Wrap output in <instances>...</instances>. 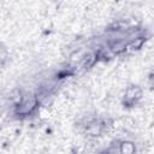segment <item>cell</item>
<instances>
[{
  "label": "cell",
  "mask_w": 154,
  "mask_h": 154,
  "mask_svg": "<svg viewBox=\"0 0 154 154\" xmlns=\"http://www.w3.org/2000/svg\"><path fill=\"white\" fill-rule=\"evenodd\" d=\"M100 154H111L109 152H102V153H100Z\"/></svg>",
  "instance_id": "cell-4"
},
{
  "label": "cell",
  "mask_w": 154,
  "mask_h": 154,
  "mask_svg": "<svg viewBox=\"0 0 154 154\" xmlns=\"http://www.w3.org/2000/svg\"><path fill=\"white\" fill-rule=\"evenodd\" d=\"M85 131L91 136H99L102 131V123H100L97 120H91L85 126Z\"/></svg>",
  "instance_id": "cell-2"
},
{
  "label": "cell",
  "mask_w": 154,
  "mask_h": 154,
  "mask_svg": "<svg viewBox=\"0 0 154 154\" xmlns=\"http://www.w3.org/2000/svg\"><path fill=\"white\" fill-rule=\"evenodd\" d=\"M119 150L122 154H134L135 153V144L132 142L124 141L119 146Z\"/></svg>",
  "instance_id": "cell-3"
},
{
  "label": "cell",
  "mask_w": 154,
  "mask_h": 154,
  "mask_svg": "<svg viewBox=\"0 0 154 154\" xmlns=\"http://www.w3.org/2000/svg\"><path fill=\"white\" fill-rule=\"evenodd\" d=\"M141 97V89L136 85H132L130 88H128L126 94H125V101L126 103L132 105L134 102H136V100H138Z\"/></svg>",
  "instance_id": "cell-1"
}]
</instances>
